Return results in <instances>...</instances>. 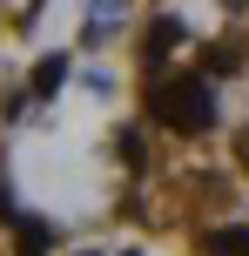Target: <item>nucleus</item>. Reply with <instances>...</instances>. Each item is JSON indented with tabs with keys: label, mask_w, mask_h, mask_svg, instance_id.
<instances>
[{
	"label": "nucleus",
	"mask_w": 249,
	"mask_h": 256,
	"mask_svg": "<svg viewBox=\"0 0 249 256\" xmlns=\"http://www.w3.org/2000/svg\"><path fill=\"white\" fill-rule=\"evenodd\" d=\"M13 250H20V256H47L54 250V230L40 216H20V222H13Z\"/></svg>",
	"instance_id": "2"
},
{
	"label": "nucleus",
	"mask_w": 249,
	"mask_h": 256,
	"mask_svg": "<svg viewBox=\"0 0 249 256\" xmlns=\"http://www.w3.org/2000/svg\"><path fill=\"white\" fill-rule=\"evenodd\" d=\"M148 115L162 128H175V135H202V128L216 122V102L209 88H202V74H169L148 88Z\"/></svg>",
	"instance_id": "1"
},
{
	"label": "nucleus",
	"mask_w": 249,
	"mask_h": 256,
	"mask_svg": "<svg viewBox=\"0 0 249 256\" xmlns=\"http://www.w3.org/2000/svg\"><path fill=\"white\" fill-rule=\"evenodd\" d=\"M61 74H67V61H61V54H47V61L34 68V94H54V88H61Z\"/></svg>",
	"instance_id": "6"
},
{
	"label": "nucleus",
	"mask_w": 249,
	"mask_h": 256,
	"mask_svg": "<svg viewBox=\"0 0 249 256\" xmlns=\"http://www.w3.org/2000/svg\"><path fill=\"white\" fill-rule=\"evenodd\" d=\"M202 243H209V256H249V230H243V222H229V230H209Z\"/></svg>",
	"instance_id": "4"
},
{
	"label": "nucleus",
	"mask_w": 249,
	"mask_h": 256,
	"mask_svg": "<svg viewBox=\"0 0 249 256\" xmlns=\"http://www.w3.org/2000/svg\"><path fill=\"white\" fill-rule=\"evenodd\" d=\"M175 40H182V20H148V34H142V61H162Z\"/></svg>",
	"instance_id": "3"
},
{
	"label": "nucleus",
	"mask_w": 249,
	"mask_h": 256,
	"mask_svg": "<svg viewBox=\"0 0 249 256\" xmlns=\"http://www.w3.org/2000/svg\"><path fill=\"white\" fill-rule=\"evenodd\" d=\"M236 68H243V48H236V40H223V48L202 54V74H236Z\"/></svg>",
	"instance_id": "5"
}]
</instances>
